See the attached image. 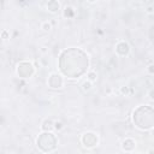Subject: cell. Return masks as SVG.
<instances>
[{
	"mask_svg": "<svg viewBox=\"0 0 154 154\" xmlns=\"http://www.w3.org/2000/svg\"><path fill=\"white\" fill-rule=\"evenodd\" d=\"M97 136L94 132H85L81 137V142L85 148H93L97 144Z\"/></svg>",
	"mask_w": 154,
	"mask_h": 154,
	"instance_id": "6da1fadb",
	"label": "cell"
},
{
	"mask_svg": "<svg viewBox=\"0 0 154 154\" xmlns=\"http://www.w3.org/2000/svg\"><path fill=\"white\" fill-rule=\"evenodd\" d=\"M116 51H117V53L120 54V55H126V54L129 53V51H130V47H129V45H128L126 42L122 41V42H119V43L117 45Z\"/></svg>",
	"mask_w": 154,
	"mask_h": 154,
	"instance_id": "7a4b0ae2",
	"label": "cell"
},
{
	"mask_svg": "<svg viewBox=\"0 0 154 154\" xmlns=\"http://www.w3.org/2000/svg\"><path fill=\"white\" fill-rule=\"evenodd\" d=\"M42 130H45V131H51L53 128H54V123L51 120V119H46L43 123H42Z\"/></svg>",
	"mask_w": 154,
	"mask_h": 154,
	"instance_id": "3957f363",
	"label": "cell"
},
{
	"mask_svg": "<svg viewBox=\"0 0 154 154\" xmlns=\"http://www.w3.org/2000/svg\"><path fill=\"white\" fill-rule=\"evenodd\" d=\"M82 89H83L84 91H89V90L91 89V82H90V81L84 82V83L82 84Z\"/></svg>",
	"mask_w": 154,
	"mask_h": 154,
	"instance_id": "277c9868",
	"label": "cell"
},
{
	"mask_svg": "<svg viewBox=\"0 0 154 154\" xmlns=\"http://www.w3.org/2000/svg\"><path fill=\"white\" fill-rule=\"evenodd\" d=\"M88 81H90V82H95L96 81V73L94 71H90L88 73Z\"/></svg>",
	"mask_w": 154,
	"mask_h": 154,
	"instance_id": "5b68a950",
	"label": "cell"
},
{
	"mask_svg": "<svg viewBox=\"0 0 154 154\" xmlns=\"http://www.w3.org/2000/svg\"><path fill=\"white\" fill-rule=\"evenodd\" d=\"M43 30H46V31H48V30H51L52 29V25H51V23H48V22H45L43 24H42V26H41Z\"/></svg>",
	"mask_w": 154,
	"mask_h": 154,
	"instance_id": "8992f818",
	"label": "cell"
},
{
	"mask_svg": "<svg viewBox=\"0 0 154 154\" xmlns=\"http://www.w3.org/2000/svg\"><path fill=\"white\" fill-rule=\"evenodd\" d=\"M63 128H64V125H63L61 122H55V123H54V129H55V130H61Z\"/></svg>",
	"mask_w": 154,
	"mask_h": 154,
	"instance_id": "52a82bcc",
	"label": "cell"
},
{
	"mask_svg": "<svg viewBox=\"0 0 154 154\" xmlns=\"http://www.w3.org/2000/svg\"><path fill=\"white\" fill-rule=\"evenodd\" d=\"M148 72H149V73H154V65L148 66Z\"/></svg>",
	"mask_w": 154,
	"mask_h": 154,
	"instance_id": "ba28073f",
	"label": "cell"
},
{
	"mask_svg": "<svg viewBox=\"0 0 154 154\" xmlns=\"http://www.w3.org/2000/svg\"><path fill=\"white\" fill-rule=\"evenodd\" d=\"M149 99H150V100H154V89H152V90L149 91Z\"/></svg>",
	"mask_w": 154,
	"mask_h": 154,
	"instance_id": "9c48e42d",
	"label": "cell"
},
{
	"mask_svg": "<svg viewBox=\"0 0 154 154\" xmlns=\"http://www.w3.org/2000/svg\"><path fill=\"white\" fill-rule=\"evenodd\" d=\"M147 12H148V13H153V12H154V8H153V7H148V8H147Z\"/></svg>",
	"mask_w": 154,
	"mask_h": 154,
	"instance_id": "30bf717a",
	"label": "cell"
},
{
	"mask_svg": "<svg viewBox=\"0 0 154 154\" xmlns=\"http://www.w3.org/2000/svg\"><path fill=\"white\" fill-rule=\"evenodd\" d=\"M122 93H123V94H126V93H128V88H126V87H125V88L123 87V88H122Z\"/></svg>",
	"mask_w": 154,
	"mask_h": 154,
	"instance_id": "8fae6325",
	"label": "cell"
}]
</instances>
